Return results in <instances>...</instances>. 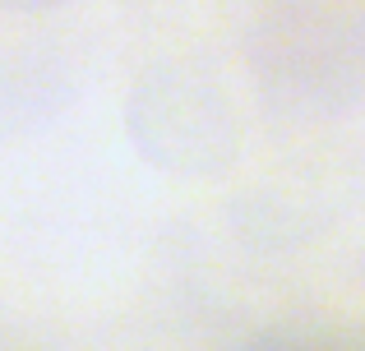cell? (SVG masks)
I'll list each match as a JSON object with an SVG mask.
<instances>
[{
	"mask_svg": "<svg viewBox=\"0 0 365 351\" xmlns=\"http://www.w3.org/2000/svg\"><path fill=\"white\" fill-rule=\"evenodd\" d=\"M19 5H46V0H19Z\"/></svg>",
	"mask_w": 365,
	"mask_h": 351,
	"instance_id": "1",
	"label": "cell"
}]
</instances>
